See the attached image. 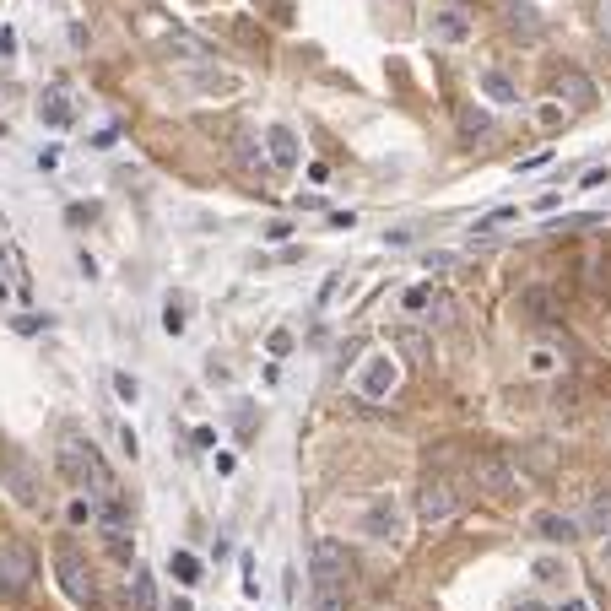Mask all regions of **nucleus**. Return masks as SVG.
I'll return each instance as SVG.
<instances>
[{"label": "nucleus", "instance_id": "f257e3e1", "mask_svg": "<svg viewBox=\"0 0 611 611\" xmlns=\"http://www.w3.org/2000/svg\"><path fill=\"white\" fill-rule=\"evenodd\" d=\"M60 476H65L71 487H87V498H92V503L119 498L114 471L103 466V455L87 444V438H60Z\"/></svg>", "mask_w": 611, "mask_h": 611}, {"label": "nucleus", "instance_id": "f03ea898", "mask_svg": "<svg viewBox=\"0 0 611 611\" xmlns=\"http://www.w3.org/2000/svg\"><path fill=\"white\" fill-rule=\"evenodd\" d=\"M309 579H314V590H347V584H352V557H347V547H341V541H314Z\"/></svg>", "mask_w": 611, "mask_h": 611}, {"label": "nucleus", "instance_id": "7ed1b4c3", "mask_svg": "<svg viewBox=\"0 0 611 611\" xmlns=\"http://www.w3.org/2000/svg\"><path fill=\"white\" fill-rule=\"evenodd\" d=\"M98 541L114 563H125V568L136 563V536H130V520H125V509H119V498H109L98 509Z\"/></svg>", "mask_w": 611, "mask_h": 611}, {"label": "nucleus", "instance_id": "20e7f679", "mask_svg": "<svg viewBox=\"0 0 611 611\" xmlns=\"http://www.w3.org/2000/svg\"><path fill=\"white\" fill-rule=\"evenodd\" d=\"M395 379H401V368H395V357H390V352H374L363 368H357L352 390L363 395V401H390V395H395Z\"/></svg>", "mask_w": 611, "mask_h": 611}, {"label": "nucleus", "instance_id": "39448f33", "mask_svg": "<svg viewBox=\"0 0 611 611\" xmlns=\"http://www.w3.org/2000/svg\"><path fill=\"white\" fill-rule=\"evenodd\" d=\"M55 574H60V590L71 595L76 606H92V601H98V579H92V568H87L76 552H60V557H55Z\"/></svg>", "mask_w": 611, "mask_h": 611}, {"label": "nucleus", "instance_id": "423d86ee", "mask_svg": "<svg viewBox=\"0 0 611 611\" xmlns=\"http://www.w3.org/2000/svg\"><path fill=\"white\" fill-rule=\"evenodd\" d=\"M33 574H38L33 552L22 547V541H6V547H0V590H6V595H22V590L33 584Z\"/></svg>", "mask_w": 611, "mask_h": 611}, {"label": "nucleus", "instance_id": "0eeeda50", "mask_svg": "<svg viewBox=\"0 0 611 611\" xmlns=\"http://www.w3.org/2000/svg\"><path fill=\"white\" fill-rule=\"evenodd\" d=\"M455 509H460V498H455V487H449L444 476H433V482H422V493H417V520H428V525H444V520H455Z\"/></svg>", "mask_w": 611, "mask_h": 611}, {"label": "nucleus", "instance_id": "6e6552de", "mask_svg": "<svg viewBox=\"0 0 611 611\" xmlns=\"http://www.w3.org/2000/svg\"><path fill=\"white\" fill-rule=\"evenodd\" d=\"M184 82H195V92H217V98H228V92H238V76L233 71H222V65H184Z\"/></svg>", "mask_w": 611, "mask_h": 611}, {"label": "nucleus", "instance_id": "1a4fd4ad", "mask_svg": "<svg viewBox=\"0 0 611 611\" xmlns=\"http://www.w3.org/2000/svg\"><path fill=\"white\" fill-rule=\"evenodd\" d=\"M265 157H271L276 174H292V168H298V136H292L287 125H271L265 130Z\"/></svg>", "mask_w": 611, "mask_h": 611}, {"label": "nucleus", "instance_id": "9d476101", "mask_svg": "<svg viewBox=\"0 0 611 611\" xmlns=\"http://www.w3.org/2000/svg\"><path fill=\"white\" fill-rule=\"evenodd\" d=\"M401 309L411 314V320H438V325L449 320V298H444V292H433V287H411Z\"/></svg>", "mask_w": 611, "mask_h": 611}, {"label": "nucleus", "instance_id": "9b49d317", "mask_svg": "<svg viewBox=\"0 0 611 611\" xmlns=\"http://www.w3.org/2000/svg\"><path fill=\"white\" fill-rule=\"evenodd\" d=\"M428 33H433V44H466V38H471V22L460 17L455 6H444V11H433Z\"/></svg>", "mask_w": 611, "mask_h": 611}, {"label": "nucleus", "instance_id": "f8f14e48", "mask_svg": "<svg viewBox=\"0 0 611 611\" xmlns=\"http://www.w3.org/2000/svg\"><path fill=\"white\" fill-rule=\"evenodd\" d=\"M579 520V536H611V493H595L590 503H584V514H574Z\"/></svg>", "mask_w": 611, "mask_h": 611}, {"label": "nucleus", "instance_id": "ddd939ff", "mask_svg": "<svg viewBox=\"0 0 611 611\" xmlns=\"http://www.w3.org/2000/svg\"><path fill=\"white\" fill-rule=\"evenodd\" d=\"M233 152H238V168H244V174H271V157H265V146L255 141V130H238L233 136Z\"/></svg>", "mask_w": 611, "mask_h": 611}, {"label": "nucleus", "instance_id": "4468645a", "mask_svg": "<svg viewBox=\"0 0 611 611\" xmlns=\"http://www.w3.org/2000/svg\"><path fill=\"white\" fill-rule=\"evenodd\" d=\"M38 119H44L49 130H71L76 109H71V98H65L60 87H44V98H38Z\"/></svg>", "mask_w": 611, "mask_h": 611}, {"label": "nucleus", "instance_id": "2eb2a0df", "mask_svg": "<svg viewBox=\"0 0 611 611\" xmlns=\"http://www.w3.org/2000/svg\"><path fill=\"white\" fill-rule=\"evenodd\" d=\"M557 98H568V109H590L595 92L584 82V71H557Z\"/></svg>", "mask_w": 611, "mask_h": 611}, {"label": "nucleus", "instance_id": "dca6fc26", "mask_svg": "<svg viewBox=\"0 0 611 611\" xmlns=\"http://www.w3.org/2000/svg\"><path fill=\"white\" fill-rule=\"evenodd\" d=\"M482 487H487V493H498V498L520 493V482H514V471L503 466V460H482Z\"/></svg>", "mask_w": 611, "mask_h": 611}, {"label": "nucleus", "instance_id": "f3484780", "mask_svg": "<svg viewBox=\"0 0 611 611\" xmlns=\"http://www.w3.org/2000/svg\"><path fill=\"white\" fill-rule=\"evenodd\" d=\"M536 530L547 541H574L579 536V520H574V514H536Z\"/></svg>", "mask_w": 611, "mask_h": 611}, {"label": "nucleus", "instance_id": "a211bd4d", "mask_svg": "<svg viewBox=\"0 0 611 611\" xmlns=\"http://www.w3.org/2000/svg\"><path fill=\"white\" fill-rule=\"evenodd\" d=\"M130 595H136V611H157V584L146 568H130Z\"/></svg>", "mask_w": 611, "mask_h": 611}, {"label": "nucleus", "instance_id": "6ab92c4d", "mask_svg": "<svg viewBox=\"0 0 611 611\" xmlns=\"http://www.w3.org/2000/svg\"><path fill=\"white\" fill-rule=\"evenodd\" d=\"M503 22H509L520 38H541V17L530 6H509V11H503Z\"/></svg>", "mask_w": 611, "mask_h": 611}, {"label": "nucleus", "instance_id": "aec40b11", "mask_svg": "<svg viewBox=\"0 0 611 611\" xmlns=\"http://www.w3.org/2000/svg\"><path fill=\"white\" fill-rule=\"evenodd\" d=\"M482 87H487V98H493V103H520V92H514V82L503 71H487Z\"/></svg>", "mask_w": 611, "mask_h": 611}, {"label": "nucleus", "instance_id": "412c9836", "mask_svg": "<svg viewBox=\"0 0 611 611\" xmlns=\"http://www.w3.org/2000/svg\"><path fill=\"white\" fill-rule=\"evenodd\" d=\"M309 611H347V590H309Z\"/></svg>", "mask_w": 611, "mask_h": 611}, {"label": "nucleus", "instance_id": "4be33fe9", "mask_svg": "<svg viewBox=\"0 0 611 611\" xmlns=\"http://www.w3.org/2000/svg\"><path fill=\"white\" fill-rule=\"evenodd\" d=\"M168 563H174V574H179L184 584H195V579H201V557H195V552H174Z\"/></svg>", "mask_w": 611, "mask_h": 611}, {"label": "nucleus", "instance_id": "5701e85b", "mask_svg": "<svg viewBox=\"0 0 611 611\" xmlns=\"http://www.w3.org/2000/svg\"><path fill=\"white\" fill-rule=\"evenodd\" d=\"M395 341H401L406 363H422V357H428V352H422V347H428V341H422V336H411V330H401V336H395Z\"/></svg>", "mask_w": 611, "mask_h": 611}, {"label": "nucleus", "instance_id": "b1692460", "mask_svg": "<svg viewBox=\"0 0 611 611\" xmlns=\"http://www.w3.org/2000/svg\"><path fill=\"white\" fill-rule=\"evenodd\" d=\"M514 217H520V211H514V206H503V211H493L487 222H476L471 233H493V228H503V222H514Z\"/></svg>", "mask_w": 611, "mask_h": 611}, {"label": "nucleus", "instance_id": "393cba45", "mask_svg": "<svg viewBox=\"0 0 611 611\" xmlns=\"http://www.w3.org/2000/svg\"><path fill=\"white\" fill-rule=\"evenodd\" d=\"M265 347H271V357H287L292 352V330H271V341H265Z\"/></svg>", "mask_w": 611, "mask_h": 611}, {"label": "nucleus", "instance_id": "a878e982", "mask_svg": "<svg viewBox=\"0 0 611 611\" xmlns=\"http://www.w3.org/2000/svg\"><path fill=\"white\" fill-rule=\"evenodd\" d=\"M368 530H374V536H384V530H395V509H374V520H368Z\"/></svg>", "mask_w": 611, "mask_h": 611}, {"label": "nucleus", "instance_id": "bb28decb", "mask_svg": "<svg viewBox=\"0 0 611 611\" xmlns=\"http://www.w3.org/2000/svg\"><path fill=\"white\" fill-rule=\"evenodd\" d=\"M595 28H601L606 44H611V0H595Z\"/></svg>", "mask_w": 611, "mask_h": 611}, {"label": "nucleus", "instance_id": "cd10ccee", "mask_svg": "<svg viewBox=\"0 0 611 611\" xmlns=\"http://www.w3.org/2000/svg\"><path fill=\"white\" fill-rule=\"evenodd\" d=\"M503 611H552L547 601H536V595H520V601H509Z\"/></svg>", "mask_w": 611, "mask_h": 611}, {"label": "nucleus", "instance_id": "c85d7f7f", "mask_svg": "<svg viewBox=\"0 0 611 611\" xmlns=\"http://www.w3.org/2000/svg\"><path fill=\"white\" fill-rule=\"evenodd\" d=\"M114 390H119V401H136V395H141V390H136V379H130V374H119V379H114Z\"/></svg>", "mask_w": 611, "mask_h": 611}, {"label": "nucleus", "instance_id": "c756f323", "mask_svg": "<svg viewBox=\"0 0 611 611\" xmlns=\"http://www.w3.org/2000/svg\"><path fill=\"white\" fill-rule=\"evenodd\" d=\"M0 55H6V60L17 55V33H11V28H0Z\"/></svg>", "mask_w": 611, "mask_h": 611}, {"label": "nucleus", "instance_id": "7c9ffc66", "mask_svg": "<svg viewBox=\"0 0 611 611\" xmlns=\"http://www.w3.org/2000/svg\"><path fill=\"white\" fill-rule=\"evenodd\" d=\"M119 449H125L130 460H136V449H141V444H136V433H130V428H119Z\"/></svg>", "mask_w": 611, "mask_h": 611}, {"label": "nucleus", "instance_id": "2f4dec72", "mask_svg": "<svg viewBox=\"0 0 611 611\" xmlns=\"http://www.w3.org/2000/svg\"><path fill=\"white\" fill-rule=\"evenodd\" d=\"M163 325H168V330H184V309H174V303H168V314H163Z\"/></svg>", "mask_w": 611, "mask_h": 611}, {"label": "nucleus", "instance_id": "473e14b6", "mask_svg": "<svg viewBox=\"0 0 611 611\" xmlns=\"http://www.w3.org/2000/svg\"><path fill=\"white\" fill-rule=\"evenodd\" d=\"M601 563L611 568V536H606V547H601Z\"/></svg>", "mask_w": 611, "mask_h": 611}, {"label": "nucleus", "instance_id": "72a5a7b5", "mask_svg": "<svg viewBox=\"0 0 611 611\" xmlns=\"http://www.w3.org/2000/svg\"><path fill=\"white\" fill-rule=\"evenodd\" d=\"M563 611H584V601H568V606H563Z\"/></svg>", "mask_w": 611, "mask_h": 611}, {"label": "nucleus", "instance_id": "f704fd0d", "mask_svg": "<svg viewBox=\"0 0 611 611\" xmlns=\"http://www.w3.org/2000/svg\"><path fill=\"white\" fill-rule=\"evenodd\" d=\"M0 228H6V217H0Z\"/></svg>", "mask_w": 611, "mask_h": 611}, {"label": "nucleus", "instance_id": "c9c22d12", "mask_svg": "<svg viewBox=\"0 0 611 611\" xmlns=\"http://www.w3.org/2000/svg\"><path fill=\"white\" fill-rule=\"evenodd\" d=\"M0 260H6V249H0Z\"/></svg>", "mask_w": 611, "mask_h": 611}]
</instances>
